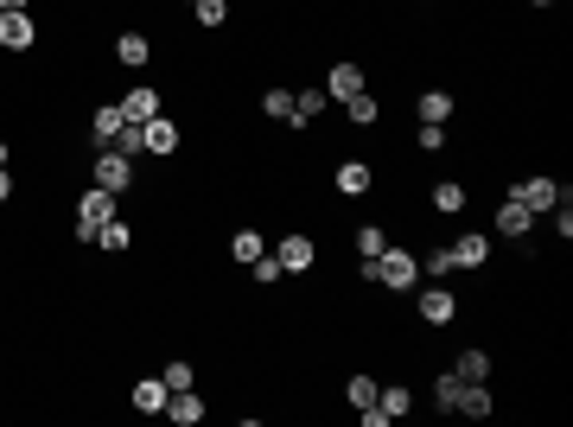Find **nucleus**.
I'll return each instance as SVG.
<instances>
[{"instance_id": "f8f14e48", "label": "nucleus", "mask_w": 573, "mask_h": 427, "mask_svg": "<svg viewBox=\"0 0 573 427\" xmlns=\"http://www.w3.org/2000/svg\"><path fill=\"white\" fill-rule=\"evenodd\" d=\"M414 115H421V122H440V128H446V122L459 115V96L433 83V90H421V96H414Z\"/></svg>"}, {"instance_id": "1a4fd4ad", "label": "nucleus", "mask_w": 573, "mask_h": 427, "mask_svg": "<svg viewBox=\"0 0 573 427\" xmlns=\"http://www.w3.org/2000/svg\"><path fill=\"white\" fill-rule=\"evenodd\" d=\"M332 185H338V198H370L376 166H370V160H338V166H332Z\"/></svg>"}, {"instance_id": "ddd939ff", "label": "nucleus", "mask_w": 573, "mask_h": 427, "mask_svg": "<svg viewBox=\"0 0 573 427\" xmlns=\"http://www.w3.org/2000/svg\"><path fill=\"white\" fill-rule=\"evenodd\" d=\"M121 128H128L121 102H96V115H90V141H96V147H115V141H121Z\"/></svg>"}, {"instance_id": "423d86ee", "label": "nucleus", "mask_w": 573, "mask_h": 427, "mask_svg": "<svg viewBox=\"0 0 573 427\" xmlns=\"http://www.w3.org/2000/svg\"><path fill=\"white\" fill-rule=\"evenodd\" d=\"M179 147H185V128L172 122V115H153V122H141V153H153V160H172Z\"/></svg>"}, {"instance_id": "4be33fe9", "label": "nucleus", "mask_w": 573, "mask_h": 427, "mask_svg": "<svg viewBox=\"0 0 573 427\" xmlns=\"http://www.w3.org/2000/svg\"><path fill=\"white\" fill-rule=\"evenodd\" d=\"M382 249H389V230H382V224H357V236H351V255H357V262H376Z\"/></svg>"}, {"instance_id": "f03ea898", "label": "nucleus", "mask_w": 573, "mask_h": 427, "mask_svg": "<svg viewBox=\"0 0 573 427\" xmlns=\"http://www.w3.org/2000/svg\"><path fill=\"white\" fill-rule=\"evenodd\" d=\"M90 185H102V192H115V198H128L134 185H141V166H134V153H121V147H96V153H90Z\"/></svg>"}, {"instance_id": "c756f323", "label": "nucleus", "mask_w": 573, "mask_h": 427, "mask_svg": "<svg viewBox=\"0 0 573 427\" xmlns=\"http://www.w3.org/2000/svg\"><path fill=\"white\" fill-rule=\"evenodd\" d=\"M166 389H198V364H191V357H166Z\"/></svg>"}, {"instance_id": "e433bc0d", "label": "nucleus", "mask_w": 573, "mask_h": 427, "mask_svg": "<svg viewBox=\"0 0 573 427\" xmlns=\"http://www.w3.org/2000/svg\"><path fill=\"white\" fill-rule=\"evenodd\" d=\"M32 7V0H0V13H26Z\"/></svg>"}, {"instance_id": "5701e85b", "label": "nucleus", "mask_w": 573, "mask_h": 427, "mask_svg": "<svg viewBox=\"0 0 573 427\" xmlns=\"http://www.w3.org/2000/svg\"><path fill=\"white\" fill-rule=\"evenodd\" d=\"M96 249H102V255H128V249H134V230H128V224H121V211H115V217H109V224H102V230H96Z\"/></svg>"}, {"instance_id": "473e14b6", "label": "nucleus", "mask_w": 573, "mask_h": 427, "mask_svg": "<svg viewBox=\"0 0 573 427\" xmlns=\"http://www.w3.org/2000/svg\"><path fill=\"white\" fill-rule=\"evenodd\" d=\"M453 402H459V377H453V370H440V377H433V408L453 415Z\"/></svg>"}, {"instance_id": "393cba45", "label": "nucleus", "mask_w": 573, "mask_h": 427, "mask_svg": "<svg viewBox=\"0 0 573 427\" xmlns=\"http://www.w3.org/2000/svg\"><path fill=\"white\" fill-rule=\"evenodd\" d=\"M376 408L389 421H408V408H414V389L408 383H389V389H376Z\"/></svg>"}, {"instance_id": "c85d7f7f", "label": "nucleus", "mask_w": 573, "mask_h": 427, "mask_svg": "<svg viewBox=\"0 0 573 427\" xmlns=\"http://www.w3.org/2000/svg\"><path fill=\"white\" fill-rule=\"evenodd\" d=\"M262 249H268V236H262V230H236V236H230V262H242V268H249Z\"/></svg>"}, {"instance_id": "4c0bfd02", "label": "nucleus", "mask_w": 573, "mask_h": 427, "mask_svg": "<svg viewBox=\"0 0 573 427\" xmlns=\"http://www.w3.org/2000/svg\"><path fill=\"white\" fill-rule=\"evenodd\" d=\"M7 160H13V147H7V141H0V166H7Z\"/></svg>"}, {"instance_id": "2f4dec72", "label": "nucleus", "mask_w": 573, "mask_h": 427, "mask_svg": "<svg viewBox=\"0 0 573 427\" xmlns=\"http://www.w3.org/2000/svg\"><path fill=\"white\" fill-rule=\"evenodd\" d=\"M376 389H382V383L370 377V370H357V377L344 383V402H351V408H370V402H376Z\"/></svg>"}, {"instance_id": "39448f33", "label": "nucleus", "mask_w": 573, "mask_h": 427, "mask_svg": "<svg viewBox=\"0 0 573 427\" xmlns=\"http://www.w3.org/2000/svg\"><path fill=\"white\" fill-rule=\"evenodd\" d=\"M414 313H421V326L440 332V326H453V319H459V294L446 281H427V287H414Z\"/></svg>"}, {"instance_id": "f704fd0d", "label": "nucleus", "mask_w": 573, "mask_h": 427, "mask_svg": "<svg viewBox=\"0 0 573 427\" xmlns=\"http://www.w3.org/2000/svg\"><path fill=\"white\" fill-rule=\"evenodd\" d=\"M414 147H421V153H440V147H446V128H440V122H421V128H414Z\"/></svg>"}, {"instance_id": "b1692460", "label": "nucleus", "mask_w": 573, "mask_h": 427, "mask_svg": "<svg viewBox=\"0 0 573 427\" xmlns=\"http://www.w3.org/2000/svg\"><path fill=\"white\" fill-rule=\"evenodd\" d=\"M453 377H459V383H484V377H491V351H478V345L459 351V357H453Z\"/></svg>"}, {"instance_id": "9d476101", "label": "nucleus", "mask_w": 573, "mask_h": 427, "mask_svg": "<svg viewBox=\"0 0 573 427\" xmlns=\"http://www.w3.org/2000/svg\"><path fill=\"white\" fill-rule=\"evenodd\" d=\"M115 64H121V71H147V64H153V39H147L141 26L115 32Z\"/></svg>"}, {"instance_id": "20e7f679", "label": "nucleus", "mask_w": 573, "mask_h": 427, "mask_svg": "<svg viewBox=\"0 0 573 427\" xmlns=\"http://www.w3.org/2000/svg\"><path fill=\"white\" fill-rule=\"evenodd\" d=\"M510 198L523 204L529 217H548L554 204H573V185H561V179H548V173H529V179H516V185H510Z\"/></svg>"}, {"instance_id": "f3484780", "label": "nucleus", "mask_w": 573, "mask_h": 427, "mask_svg": "<svg viewBox=\"0 0 573 427\" xmlns=\"http://www.w3.org/2000/svg\"><path fill=\"white\" fill-rule=\"evenodd\" d=\"M491 224H497V236H516V243H523V236L535 230V217H529L510 192H503V204H497V217H491Z\"/></svg>"}, {"instance_id": "aec40b11", "label": "nucleus", "mask_w": 573, "mask_h": 427, "mask_svg": "<svg viewBox=\"0 0 573 427\" xmlns=\"http://www.w3.org/2000/svg\"><path fill=\"white\" fill-rule=\"evenodd\" d=\"M166 421H172V427H198V421H204V396H198V389H172Z\"/></svg>"}, {"instance_id": "cd10ccee", "label": "nucleus", "mask_w": 573, "mask_h": 427, "mask_svg": "<svg viewBox=\"0 0 573 427\" xmlns=\"http://www.w3.org/2000/svg\"><path fill=\"white\" fill-rule=\"evenodd\" d=\"M421 275H427V281H453V275H459V262H453V243H440V249H427V262H421Z\"/></svg>"}, {"instance_id": "4468645a", "label": "nucleus", "mask_w": 573, "mask_h": 427, "mask_svg": "<svg viewBox=\"0 0 573 427\" xmlns=\"http://www.w3.org/2000/svg\"><path fill=\"white\" fill-rule=\"evenodd\" d=\"M325 83H306V90H293V115H287V128H306V122H319L325 115Z\"/></svg>"}, {"instance_id": "0eeeda50", "label": "nucleus", "mask_w": 573, "mask_h": 427, "mask_svg": "<svg viewBox=\"0 0 573 427\" xmlns=\"http://www.w3.org/2000/svg\"><path fill=\"white\" fill-rule=\"evenodd\" d=\"M274 262H281V275H306L312 262H319V243H312V236H281V243H274Z\"/></svg>"}, {"instance_id": "6ab92c4d", "label": "nucleus", "mask_w": 573, "mask_h": 427, "mask_svg": "<svg viewBox=\"0 0 573 427\" xmlns=\"http://www.w3.org/2000/svg\"><path fill=\"white\" fill-rule=\"evenodd\" d=\"M427 204H433L440 217H465V204H472V192H465L459 179H440V185L427 192Z\"/></svg>"}, {"instance_id": "a878e982", "label": "nucleus", "mask_w": 573, "mask_h": 427, "mask_svg": "<svg viewBox=\"0 0 573 427\" xmlns=\"http://www.w3.org/2000/svg\"><path fill=\"white\" fill-rule=\"evenodd\" d=\"M255 109H262L268 122H287V115H293V90H287V83H268V90H262V102H255Z\"/></svg>"}, {"instance_id": "c9c22d12", "label": "nucleus", "mask_w": 573, "mask_h": 427, "mask_svg": "<svg viewBox=\"0 0 573 427\" xmlns=\"http://www.w3.org/2000/svg\"><path fill=\"white\" fill-rule=\"evenodd\" d=\"M0 204H13V173L0 166Z\"/></svg>"}, {"instance_id": "bb28decb", "label": "nucleus", "mask_w": 573, "mask_h": 427, "mask_svg": "<svg viewBox=\"0 0 573 427\" xmlns=\"http://www.w3.org/2000/svg\"><path fill=\"white\" fill-rule=\"evenodd\" d=\"M344 115H351V128H376V122H382V102H376L370 90H357L351 102H344Z\"/></svg>"}, {"instance_id": "a211bd4d", "label": "nucleus", "mask_w": 573, "mask_h": 427, "mask_svg": "<svg viewBox=\"0 0 573 427\" xmlns=\"http://www.w3.org/2000/svg\"><path fill=\"white\" fill-rule=\"evenodd\" d=\"M453 262L465 268V275H472V268H484V262H491V236H484V230H465L459 243H453Z\"/></svg>"}, {"instance_id": "7c9ffc66", "label": "nucleus", "mask_w": 573, "mask_h": 427, "mask_svg": "<svg viewBox=\"0 0 573 427\" xmlns=\"http://www.w3.org/2000/svg\"><path fill=\"white\" fill-rule=\"evenodd\" d=\"M191 20H198L204 32H217L223 20H230V0H191Z\"/></svg>"}, {"instance_id": "58836bf2", "label": "nucleus", "mask_w": 573, "mask_h": 427, "mask_svg": "<svg viewBox=\"0 0 573 427\" xmlns=\"http://www.w3.org/2000/svg\"><path fill=\"white\" fill-rule=\"evenodd\" d=\"M529 7H554V0H529Z\"/></svg>"}, {"instance_id": "dca6fc26", "label": "nucleus", "mask_w": 573, "mask_h": 427, "mask_svg": "<svg viewBox=\"0 0 573 427\" xmlns=\"http://www.w3.org/2000/svg\"><path fill=\"white\" fill-rule=\"evenodd\" d=\"M160 90H153V83H134L128 96H121V115H128V122H153V115H160Z\"/></svg>"}, {"instance_id": "9b49d317", "label": "nucleus", "mask_w": 573, "mask_h": 427, "mask_svg": "<svg viewBox=\"0 0 573 427\" xmlns=\"http://www.w3.org/2000/svg\"><path fill=\"white\" fill-rule=\"evenodd\" d=\"M39 45V20L32 13H0V51H32Z\"/></svg>"}, {"instance_id": "6e6552de", "label": "nucleus", "mask_w": 573, "mask_h": 427, "mask_svg": "<svg viewBox=\"0 0 573 427\" xmlns=\"http://www.w3.org/2000/svg\"><path fill=\"white\" fill-rule=\"evenodd\" d=\"M357 90H370V77H363V64H357V58H338L332 71H325V96H332V102H351Z\"/></svg>"}, {"instance_id": "72a5a7b5", "label": "nucleus", "mask_w": 573, "mask_h": 427, "mask_svg": "<svg viewBox=\"0 0 573 427\" xmlns=\"http://www.w3.org/2000/svg\"><path fill=\"white\" fill-rule=\"evenodd\" d=\"M249 268H255V287H274V281H281V262H274V249H262Z\"/></svg>"}, {"instance_id": "ea45409f", "label": "nucleus", "mask_w": 573, "mask_h": 427, "mask_svg": "<svg viewBox=\"0 0 573 427\" xmlns=\"http://www.w3.org/2000/svg\"><path fill=\"white\" fill-rule=\"evenodd\" d=\"M185 7H191V0H185Z\"/></svg>"}, {"instance_id": "412c9836", "label": "nucleus", "mask_w": 573, "mask_h": 427, "mask_svg": "<svg viewBox=\"0 0 573 427\" xmlns=\"http://www.w3.org/2000/svg\"><path fill=\"white\" fill-rule=\"evenodd\" d=\"M497 408V396L484 383H459V402H453V415H465V421H484Z\"/></svg>"}, {"instance_id": "f257e3e1", "label": "nucleus", "mask_w": 573, "mask_h": 427, "mask_svg": "<svg viewBox=\"0 0 573 427\" xmlns=\"http://www.w3.org/2000/svg\"><path fill=\"white\" fill-rule=\"evenodd\" d=\"M370 287H382V294H414V287H421V255H408V249L389 243L370 262Z\"/></svg>"}, {"instance_id": "2eb2a0df", "label": "nucleus", "mask_w": 573, "mask_h": 427, "mask_svg": "<svg viewBox=\"0 0 573 427\" xmlns=\"http://www.w3.org/2000/svg\"><path fill=\"white\" fill-rule=\"evenodd\" d=\"M128 402L141 408V415H166V402H172V389H166V377H141L128 389Z\"/></svg>"}, {"instance_id": "7ed1b4c3", "label": "nucleus", "mask_w": 573, "mask_h": 427, "mask_svg": "<svg viewBox=\"0 0 573 427\" xmlns=\"http://www.w3.org/2000/svg\"><path fill=\"white\" fill-rule=\"evenodd\" d=\"M115 211H121V198H115V192H102V185H90V192L77 198V217H71V236H77L83 249H96V230L109 224Z\"/></svg>"}]
</instances>
